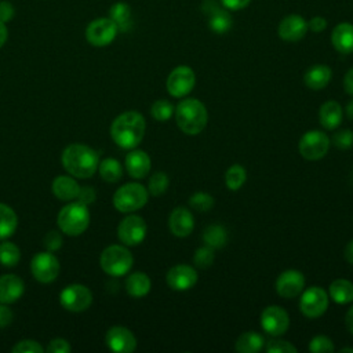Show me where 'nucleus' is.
Returning a JSON list of instances; mask_svg holds the SVG:
<instances>
[{
    "mask_svg": "<svg viewBox=\"0 0 353 353\" xmlns=\"http://www.w3.org/2000/svg\"><path fill=\"white\" fill-rule=\"evenodd\" d=\"M146 130V121L139 112L128 110L119 114L110 125V137L121 149L137 148Z\"/></svg>",
    "mask_w": 353,
    "mask_h": 353,
    "instance_id": "nucleus-1",
    "label": "nucleus"
},
{
    "mask_svg": "<svg viewBox=\"0 0 353 353\" xmlns=\"http://www.w3.org/2000/svg\"><path fill=\"white\" fill-rule=\"evenodd\" d=\"M61 160L66 172L80 179L92 176L99 165L98 152L84 143H72L66 146Z\"/></svg>",
    "mask_w": 353,
    "mask_h": 353,
    "instance_id": "nucleus-2",
    "label": "nucleus"
},
{
    "mask_svg": "<svg viewBox=\"0 0 353 353\" xmlns=\"http://www.w3.org/2000/svg\"><path fill=\"white\" fill-rule=\"evenodd\" d=\"M174 113L179 130L188 135H197L207 125V109L204 103L196 98L182 99L176 105Z\"/></svg>",
    "mask_w": 353,
    "mask_h": 353,
    "instance_id": "nucleus-3",
    "label": "nucleus"
},
{
    "mask_svg": "<svg viewBox=\"0 0 353 353\" xmlns=\"http://www.w3.org/2000/svg\"><path fill=\"white\" fill-rule=\"evenodd\" d=\"M59 229L68 236H79L90 225V211L81 201H72L61 208L57 218Z\"/></svg>",
    "mask_w": 353,
    "mask_h": 353,
    "instance_id": "nucleus-4",
    "label": "nucleus"
},
{
    "mask_svg": "<svg viewBox=\"0 0 353 353\" xmlns=\"http://www.w3.org/2000/svg\"><path fill=\"white\" fill-rule=\"evenodd\" d=\"M132 263H134V258L131 252L125 247L119 244L106 247L99 256V265L102 270L106 274L114 276V277L127 274L132 268Z\"/></svg>",
    "mask_w": 353,
    "mask_h": 353,
    "instance_id": "nucleus-5",
    "label": "nucleus"
},
{
    "mask_svg": "<svg viewBox=\"0 0 353 353\" xmlns=\"http://www.w3.org/2000/svg\"><path fill=\"white\" fill-rule=\"evenodd\" d=\"M148 203V189L137 182L119 188L113 194V205L120 212H132Z\"/></svg>",
    "mask_w": 353,
    "mask_h": 353,
    "instance_id": "nucleus-6",
    "label": "nucleus"
},
{
    "mask_svg": "<svg viewBox=\"0 0 353 353\" xmlns=\"http://www.w3.org/2000/svg\"><path fill=\"white\" fill-rule=\"evenodd\" d=\"M330 138L320 130H310L299 139V153L306 160H320L330 149Z\"/></svg>",
    "mask_w": 353,
    "mask_h": 353,
    "instance_id": "nucleus-7",
    "label": "nucleus"
},
{
    "mask_svg": "<svg viewBox=\"0 0 353 353\" xmlns=\"http://www.w3.org/2000/svg\"><path fill=\"white\" fill-rule=\"evenodd\" d=\"M59 302L63 309L79 313L90 307L92 302V294L88 287L83 284H69L61 291Z\"/></svg>",
    "mask_w": 353,
    "mask_h": 353,
    "instance_id": "nucleus-8",
    "label": "nucleus"
},
{
    "mask_svg": "<svg viewBox=\"0 0 353 353\" xmlns=\"http://www.w3.org/2000/svg\"><path fill=\"white\" fill-rule=\"evenodd\" d=\"M30 272L37 281L44 284L51 283L58 277L59 261L50 251L37 252L30 261Z\"/></svg>",
    "mask_w": 353,
    "mask_h": 353,
    "instance_id": "nucleus-9",
    "label": "nucleus"
},
{
    "mask_svg": "<svg viewBox=\"0 0 353 353\" xmlns=\"http://www.w3.org/2000/svg\"><path fill=\"white\" fill-rule=\"evenodd\" d=\"M328 307V295L321 287L313 285L305 290L299 299V309L309 319L320 317Z\"/></svg>",
    "mask_w": 353,
    "mask_h": 353,
    "instance_id": "nucleus-10",
    "label": "nucleus"
},
{
    "mask_svg": "<svg viewBox=\"0 0 353 353\" xmlns=\"http://www.w3.org/2000/svg\"><path fill=\"white\" fill-rule=\"evenodd\" d=\"M196 84V74L192 68L186 65H179L171 70L167 77V91L175 98H182L188 95Z\"/></svg>",
    "mask_w": 353,
    "mask_h": 353,
    "instance_id": "nucleus-11",
    "label": "nucleus"
},
{
    "mask_svg": "<svg viewBox=\"0 0 353 353\" xmlns=\"http://www.w3.org/2000/svg\"><path fill=\"white\" fill-rule=\"evenodd\" d=\"M117 32L119 29L110 18H98L85 28V39L95 47H105L114 40Z\"/></svg>",
    "mask_w": 353,
    "mask_h": 353,
    "instance_id": "nucleus-12",
    "label": "nucleus"
},
{
    "mask_svg": "<svg viewBox=\"0 0 353 353\" xmlns=\"http://www.w3.org/2000/svg\"><path fill=\"white\" fill-rule=\"evenodd\" d=\"M146 222L139 215L125 216L117 226V237L125 245H138L146 236Z\"/></svg>",
    "mask_w": 353,
    "mask_h": 353,
    "instance_id": "nucleus-13",
    "label": "nucleus"
},
{
    "mask_svg": "<svg viewBox=\"0 0 353 353\" xmlns=\"http://www.w3.org/2000/svg\"><path fill=\"white\" fill-rule=\"evenodd\" d=\"M201 6L208 17V26L214 33L223 34L230 30L233 25L232 15L218 0H204Z\"/></svg>",
    "mask_w": 353,
    "mask_h": 353,
    "instance_id": "nucleus-14",
    "label": "nucleus"
},
{
    "mask_svg": "<svg viewBox=\"0 0 353 353\" xmlns=\"http://www.w3.org/2000/svg\"><path fill=\"white\" fill-rule=\"evenodd\" d=\"M261 325L263 331L270 334L272 336H280L288 330L290 317L283 307L277 305H270L265 307L261 313Z\"/></svg>",
    "mask_w": 353,
    "mask_h": 353,
    "instance_id": "nucleus-15",
    "label": "nucleus"
},
{
    "mask_svg": "<svg viewBox=\"0 0 353 353\" xmlns=\"http://www.w3.org/2000/svg\"><path fill=\"white\" fill-rule=\"evenodd\" d=\"M105 342L112 352L116 353H131L137 347V339L134 334L121 325H113L108 330Z\"/></svg>",
    "mask_w": 353,
    "mask_h": 353,
    "instance_id": "nucleus-16",
    "label": "nucleus"
},
{
    "mask_svg": "<svg viewBox=\"0 0 353 353\" xmlns=\"http://www.w3.org/2000/svg\"><path fill=\"white\" fill-rule=\"evenodd\" d=\"M307 30V21L302 15L290 14L280 21L277 34L284 41H299L305 37Z\"/></svg>",
    "mask_w": 353,
    "mask_h": 353,
    "instance_id": "nucleus-17",
    "label": "nucleus"
},
{
    "mask_svg": "<svg viewBox=\"0 0 353 353\" xmlns=\"http://www.w3.org/2000/svg\"><path fill=\"white\" fill-rule=\"evenodd\" d=\"M305 277L299 270L288 269L276 280V291L283 298H294L303 291Z\"/></svg>",
    "mask_w": 353,
    "mask_h": 353,
    "instance_id": "nucleus-18",
    "label": "nucleus"
},
{
    "mask_svg": "<svg viewBox=\"0 0 353 353\" xmlns=\"http://www.w3.org/2000/svg\"><path fill=\"white\" fill-rule=\"evenodd\" d=\"M165 280L168 287L172 290L186 291L196 284L197 272L193 266L189 265H175L167 272Z\"/></svg>",
    "mask_w": 353,
    "mask_h": 353,
    "instance_id": "nucleus-19",
    "label": "nucleus"
},
{
    "mask_svg": "<svg viewBox=\"0 0 353 353\" xmlns=\"http://www.w3.org/2000/svg\"><path fill=\"white\" fill-rule=\"evenodd\" d=\"M170 232L176 237H186L194 228V219L192 212L185 207H176L172 210L168 218Z\"/></svg>",
    "mask_w": 353,
    "mask_h": 353,
    "instance_id": "nucleus-20",
    "label": "nucleus"
},
{
    "mask_svg": "<svg viewBox=\"0 0 353 353\" xmlns=\"http://www.w3.org/2000/svg\"><path fill=\"white\" fill-rule=\"evenodd\" d=\"M25 291V284L17 274H3L0 276V303H14L17 302Z\"/></svg>",
    "mask_w": 353,
    "mask_h": 353,
    "instance_id": "nucleus-21",
    "label": "nucleus"
},
{
    "mask_svg": "<svg viewBox=\"0 0 353 353\" xmlns=\"http://www.w3.org/2000/svg\"><path fill=\"white\" fill-rule=\"evenodd\" d=\"M125 168L127 172L130 174V176L135 178V179H142L145 178L149 171H150V157L146 152L135 149L131 150L127 156H125Z\"/></svg>",
    "mask_w": 353,
    "mask_h": 353,
    "instance_id": "nucleus-22",
    "label": "nucleus"
},
{
    "mask_svg": "<svg viewBox=\"0 0 353 353\" xmlns=\"http://www.w3.org/2000/svg\"><path fill=\"white\" fill-rule=\"evenodd\" d=\"M331 43L341 54L353 52V25L349 22L338 23L331 33Z\"/></svg>",
    "mask_w": 353,
    "mask_h": 353,
    "instance_id": "nucleus-23",
    "label": "nucleus"
},
{
    "mask_svg": "<svg viewBox=\"0 0 353 353\" xmlns=\"http://www.w3.org/2000/svg\"><path fill=\"white\" fill-rule=\"evenodd\" d=\"M51 190L54 196L63 201H70L77 199V194L80 192V185L77 181L68 175H58L51 185Z\"/></svg>",
    "mask_w": 353,
    "mask_h": 353,
    "instance_id": "nucleus-24",
    "label": "nucleus"
},
{
    "mask_svg": "<svg viewBox=\"0 0 353 353\" xmlns=\"http://www.w3.org/2000/svg\"><path fill=\"white\" fill-rule=\"evenodd\" d=\"M331 77H332V72H331L330 66L317 63V65L310 66L305 72L303 81H305L306 87H309L310 90H321L330 83Z\"/></svg>",
    "mask_w": 353,
    "mask_h": 353,
    "instance_id": "nucleus-25",
    "label": "nucleus"
},
{
    "mask_svg": "<svg viewBox=\"0 0 353 353\" xmlns=\"http://www.w3.org/2000/svg\"><path fill=\"white\" fill-rule=\"evenodd\" d=\"M342 108L336 101H327L321 105L319 112L320 124L325 130H335L342 121Z\"/></svg>",
    "mask_w": 353,
    "mask_h": 353,
    "instance_id": "nucleus-26",
    "label": "nucleus"
},
{
    "mask_svg": "<svg viewBox=\"0 0 353 353\" xmlns=\"http://www.w3.org/2000/svg\"><path fill=\"white\" fill-rule=\"evenodd\" d=\"M152 281L143 272H134L125 280V290L132 298H142L149 294Z\"/></svg>",
    "mask_w": 353,
    "mask_h": 353,
    "instance_id": "nucleus-27",
    "label": "nucleus"
},
{
    "mask_svg": "<svg viewBox=\"0 0 353 353\" xmlns=\"http://www.w3.org/2000/svg\"><path fill=\"white\" fill-rule=\"evenodd\" d=\"M328 294L339 305L350 303L353 302V283L346 279H336L330 284Z\"/></svg>",
    "mask_w": 353,
    "mask_h": 353,
    "instance_id": "nucleus-28",
    "label": "nucleus"
},
{
    "mask_svg": "<svg viewBox=\"0 0 353 353\" xmlns=\"http://www.w3.org/2000/svg\"><path fill=\"white\" fill-rule=\"evenodd\" d=\"M109 18L116 23L117 29L121 32H127L132 26L131 8L127 3H114L109 10Z\"/></svg>",
    "mask_w": 353,
    "mask_h": 353,
    "instance_id": "nucleus-29",
    "label": "nucleus"
},
{
    "mask_svg": "<svg viewBox=\"0 0 353 353\" xmlns=\"http://www.w3.org/2000/svg\"><path fill=\"white\" fill-rule=\"evenodd\" d=\"M263 343L265 339L261 334L255 331H247L237 338L234 349L240 353H255L263 347Z\"/></svg>",
    "mask_w": 353,
    "mask_h": 353,
    "instance_id": "nucleus-30",
    "label": "nucleus"
},
{
    "mask_svg": "<svg viewBox=\"0 0 353 353\" xmlns=\"http://www.w3.org/2000/svg\"><path fill=\"white\" fill-rule=\"evenodd\" d=\"M18 226V218L15 211L4 204L0 203V240H6L12 236Z\"/></svg>",
    "mask_w": 353,
    "mask_h": 353,
    "instance_id": "nucleus-31",
    "label": "nucleus"
},
{
    "mask_svg": "<svg viewBox=\"0 0 353 353\" xmlns=\"http://www.w3.org/2000/svg\"><path fill=\"white\" fill-rule=\"evenodd\" d=\"M203 240L205 245L214 248H222L228 241V233L221 225H210L203 232Z\"/></svg>",
    "mask_w": 353,
    "mask_h": 353,
    "instance_id": "nucleus-32",
    "label": "nucleus"
},
{
    "mask_svg": "<svg viewBox=\"0 0 353 353\" xmlns=\"http://www.w3.org/2000/svg\"><path fill=\"white\" fill-rule=\"evenodd\" d=\"M99 174L103 181L106 182H117L123 176V168L121 164L112 157L103 159L98 165Z\"/></svg>",
    "mask_w": 353,
    "mask_h": 353,
    "instance_id": "nucleus-33",
    "label": "nucleus"
},
{
    "mask_svg": "<svg viewBox=\"0 0 353 353\" xmlns=\"http://www.w3.org/2000/svg\"><path fill=\"white\" fill-rule=\"evenodd\" d=\"M21 259V250L11 241H3L0 244V263L6 268L17 266Z\"/></svg>",
    "mask_w": 353,
    "mask_h": 353,
    "instance_id": "nucleus-34",
    "label": "nucleus"
},
{
    "mask_svg": "<svg viewBox=\"0 0 353 353\" xmlns=\"http://www.w3.org/2000/svg\"><path fill=\"white\" fill-rule=\"evenodd\" d=\"M247 179V172L243 165L233 164L225 174V183L230 190H239Z\"/></svg>",
    "mask_w": 353,
    "mask_h": 353,
    "instance_id": "nucleus-35",
    "label": "nucleus"
},
{
    "mask_svg": "<svg viewBox=\"0 0 353 353\" xmlns=\"http://www.w3.org/2000/svg\"><path fill=\"white\" fill-rule=\"evenodd\" d=\"M174 112H175L174 105L165 99L156 101L150 108L152 117L157 121H167L174 114Z\"/></svg>",
    "mask_w": 353,
    "mask_h": 353,
    "instance_id": "nucleus-36",
    "label": "nucleus"
},
{
    "mask_svg": "<svg viewBox=\"0 0 353 353\" xmlns=\"http://www.w3.org/2000/svg\"><path fill=\"white\" fill-rule=\"evenodd\" d=\"M170 179L168 175L163 171H157L154 172L150 178H149V183H148V192L153 196H160L163 194L167 188H168Z\"/></svg>",
    "mask_w": 353,
    "mask_h": 353,
    "instance_id": "nucleus-37",
    "label": "nucleus"
},
{
    "mask_svg": "<svg viewBox=\"0 0 353 353\" xmlns=\"http://www.w3.org/2000/svg\"><path fill=\"white\" fill-rule=\"evenodd\" d=\"M214 197L205 192H197L194 194L190 196L189 199V205L199 211V212H203V211H208L212 208L214 205Z\"/></svg>",
    "mask_w": 353,
    "mask_h": 353,
    "instance_id": "nucleus-38",
    "label": "nucleus"
},
{
    "mask_svg": "<svg viewBox=\"0 0 353 353\" xmlns=\"http://www.w3.org/2000/svg\"><path fill=\"white\" fill-rule=\"evenodd\" d=\"M214 250L208 245H203L200 248H197V251L194 252V256H193V262L197 268L200 269H207L212 265L214 262Z\"/></svg>",
    "mask_w": 353,
    "mask_h": 353,
    "instance_id": "nucleus-39",
    "label": "nucleus"
},
{
    "mask_svg": "<svg viewBox=\"0 0 353 353\" xmlns=\"http://www.w3.org/2000/svg\"><path fill=\"white\" fill-rule=\"evenodd\" d=\"M334 349L332 341L325 335H317L309 342V350L312 353H331Z\"/></svg>",
    "mask_w": 353,
    "mask_h": 353,
    "instance_id": "nucleus-40",
    "label": "nucleus"
},
{
    "mask_svg": "<svg viewBox=\"0 0 353 353\" xmlns=\"http://www.w3.org/2000/svg\"><path fill=\"white\" fill-rule=\"evenodd\" d=\"M265 350L268 353H296L298 349L290 343L288 341H280V339H270L266 342Z\"/></svg>",
    "mask_w": 353,
    "mask_h": 353,
    "instance_id": "nucleus-41",
    "label": "nucleus"
},
{
    "mask_svg": "<svg viewBox=\"0 0 353 353\" xmlns=\"http://www.w3.org/2000/svg\"><path fill=\"white\" fill-rule=\"evenodd\" d=\"M332 143L335 148L346 150L353 146V131L352 130H341L332 135Z\"/></svg>",
    "mask_w": 353,
    "mask_h": 353,
    "instance_id": "nucleus-42",
    "label": "nucleus"
},
{
    "mask_svg": "<svg viewBox=\"0 0 353 353\" xmlns=\"http://www.w3.org/2000/svg\"><path fill=\"white\" fill-rule=\"evenodd\" d=\"M11 352H14V353H41V352H44V349L39 342H36L33 339H23V341L17 342V345L12 346Z\"/></svg>",
    "mask_w": 353,
    "mask_h": 353,
    "instance_id": "nucleus-43",
    "label": "nucleus"
},
{
    "mask_svg": "<svg viewBox=\"0 0 353 353\" xmlns=\"http://www.w3.org/2000/svg\"><path fill=\"white\" fill-rule=\"evenodd\" d=\"M43 245L46 247L47 251L54 252L62 247V236L57 230H50L44 239H43Z\"/></svg>",
    "mask_w": 353,
    "mask_h": 353,
    "instance_id": "nucleus-44",
    "label": "nucleus"
},
{
    "mask_svg": "<svg viewBox=\"0 0 353 353\" xmlns=\"http://www.w3.org/2000/svg\"><path fill=\"white\" fill-rule=\"evenodd\" d=\"M70 350H72V347H70L69 342L62 338L52 339L47 346L48 353H69Z\"/></svg>",
    "mask_w": 353,
    "mask_h": 353,
    "instance_id": "nucleus-45",
    "label": "nucleus"
},
{
    "mask_svg": "<svg viewBox=\"0 0 353 353\" xmlns=\"http://www.w3.org/2000/svg\"><path fill=\"white\" fill-rule=\"evenodd\" d=\"M95 197H97V194H95L94 188H91V186H84V188H81V186H80V192H79V194H77V200H79V201H81L83 204L88 205V204H91V203L95 201Z\"/></svg>",
    "mask_w": 353,
    "mask_h": 353,
    "instance_id": "nucleus-46",
    "label": "nucleus"
},
{
    "mask_svg": "<svg viewBox=\"0 0 353 353\" xmlns=\"http://www.w3.org/2000/svg\"><path fill=\"white\" fill-rule=\"evenodd\" d=\"M15 10L10 1H0V21L1 22H8L14 18Z\"/></svg>",
    "mask_w": 353,
    "mask_h": 353,
    "instance_id": "nucleus-47",
    "label": "nucleus"
},
{
    "mask_svg": "<svg viewBox=\"0 0 353 353\" xmlns=\"http://www.w3.org/2000/svg\"><path fill=\"white\" fill-rule=\"evenodd\" d=\"M251 0H219V3L229 11H239L245 8Z\"/></svg>",
    "mask_w": 353,
    "mask_h": 353,
    "instance_id": "nucleus-48",
    "label": "nucleus"
},
{
    "mask_svg": "<svg viewBox=\"0 0 353 353\" xmlns=\"http://www.w3.org/2000/svg\"><path fill=\"white\" fill-rule=\"evenodd\" d=\"M12 319H14V314L11 309L6 303H0V328L11 324Z\"/></svg>",
    "mask_w": 353,
    "mask_h": 353,
    "instance_id": "nucleus-49",
    "label": "nucleus"
},
{
    "mask_svg": "<svg viewBox=\"0 0 353 353\" xmlns=\"http://www.w3.org/2000/svg\"><path fill=\"white\" fill-rule=\"evenodd\" d=\"M307 28L312 32L320 33L327 28V21L323 17H313L310 21H307Z\"/></svg>",
    "mask_w": 353,
    "mask_h": 353,
    "instance_id": "nucleus-50",
    "label": "nucleus"
},
{
    "mask_svg": "<svg viewBox=\"0 0 353 353\" xmlns=\"http://www.w3.org/2000/svg\"><path fill=\"white\" fill-rule=\"evenodd\" d=\"M343 88L347 94L353 95V68L347 70V73L345 74V79H343Z\"/></svg>",
    "mask_w": 353,
    "mask_h": 353,
    "instance_id": "nucleus-51",
    "label": "nucleus"
},
{
    "mask_svg": "<svg viewBox=\"0 0 353 353\" xmlns=\"http://www.w3.org/2000/svg\"><path fill=\"white\" fill-rule=\"evenodd\" d=\"M7 37H8V29L6 26L4 22L0 21V48L4 46V43L7 41Z\"/></svg>",
    "mask_w": 353,
    "mask_h": 353,
    "instance_id": "nucleus-52",
    "label": "nucleus"
},
{
    "mask_svg": "<svg viewBox=\"0 0 353 353\" xmlns=\"http://www.w3.org/2000/svg\"><path fill=\"white\" fill-rule=\"evenodd\" d=\"M345 259L353 265V240H350L345 247Z\"/></svg>",
    "mask_w": 353,
    "mask_h": 353,
    "instance_id": "nucleus-53",
    "label": "nucleus"
},
{
    "mask_svg": "<svg viewBox=\"0 0 353 353\" xmlns=\"http://www.w3.org/2000/svg\"><path fill=\"white\" fill-rule=\"evenodd\" d=\"M345 321H346V327H347V330L353 334V305H352V307L347 310L346 317H345Z\"/></svg>",
    "mask_w": 353,
    "mask_h": 353,
    "instance_id": "nucleus-54",
    "label": "nucleus"
},
{
    "mask_svg": "<svg viewBox=\"0 0 353 353\" xmlns=\"http://www.w3.org/2000/svg\"><path fill=\"white\" fill-rule=\"evenodd\" d=\"M346 114L350 120H353V99H350L346 105Z\"/></svg>",
    "mask_w": 353,
    "mask_h": 353,
    "instance_id": "nucleus-55",
    "label": "nucleus"
},
{
    "mask_svg": "<svg viewBox=\"0 0 353 353\" xmlns=\"http://www.w3.org/2000/svg\"><path fill=\"white\" fill-rule=\"evenodd\" d=\"M341 352H342V353H345V352H350V353H353V347H342V349H341Z\"/></svg>",
    "mask_w": 353,
    "mask_h": 353,
    "instance_id": "nucleus-56",
    "label": "nucleus"
}]
</instances>
